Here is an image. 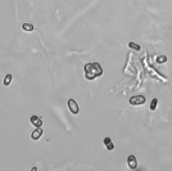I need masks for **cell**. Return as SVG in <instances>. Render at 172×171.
Here are the masks:
<instances>
[{
    "mask_svg": "<svg viewBox=\"0 0 172 171\" xmlns=\"http://www.w3.org/2000/svg\"><path fill=\"white\" fill-rule=\"evenodd\" d=\"M84 71H85V77L87 80H94V79L103 75V68L98 62H93V63L85 64Z\"/></svg>",
    "mask_w": 172,
    "mask_h": 171,
    "instance_id": "1",
    "label": "cell"
},
{
    "mask_svg": "<svg viewBox=\"0 0 172 171\" xmlns=\"http://www.w3.org/2000/svg\"><path fill=\"white\" fill-rule=\"evenodd\" d=\"M145 101H147V99H145L144 95H134L128 99L131 105H143L145 103Z\"/></svg>",
    "mask_w": 172,
    "mask_h": 171,
    "instance_id": "2",
    "label": "cell"
},
{
    "mask_svg": "<svg viewBox=\"0 0 172 171\" xmlns=\"http://www.w3.org/2000/svg\"><path fill=\"white\" fill-rule=\"evenodd\" d=\"M68 109L71 111V113H73V115H77V113L80 112V108H78V104L76 103V101L74 99H68Z\"/></svg>",
    "mask_w": 172,
    "mask_h": 171,
    "instance_id": "3",
    "label": "cell"
},
{
    "mask_svg": "<svg viewBox=\"0 0 172 171\" xmlns=\"http://www.w3.org/2000/svg\"><path fill=\"white\" fill-rule=\"evenodd\" d=\"M127 166L130 167L131 170L137 169V159L135 156H128L127 157Z\"/></svg>",
    "mask_w": 172,
    "mask_h": 171,
    "instance_id": "4",
    "label": "cell"
},
{
    "mask_svg": "<svg viewBox=\"0 0 172 171\" xmlns=\"http://www.w3.org/2000/svg\"><path fill=\"white\" fill-rule=\"evenodd\" d=\"M41 135H42L41 127H35V130L31 133V139H32V140H39V139L41 138Z\"/></svg>",
    "mask_w": 172,
    "mask_h": 171,
    "instance_id": "5",
    "label": "cell"
},
{
    "mask_svg": "<svg viewBox=\"0 0 172 171\" xmlns=\"http://www.w3.org/2000/svg\"><path fill=\"white\" fill-rule=\"evenodd\" d=\"M30 121L35 127H41L42 126V120H41V117H39V116H31Z\"/></svg>",
    "mask_w": 172,
    "mask_h": 171,
    "instance_id": "6",
    "label": "cell"
},
{
    "mask_svg": "<svg viewBox=\"0 0 172 171\" xmlns=\"http://www.w3.org/2000/svg\"><path fill=\"white\" fill-rule=\"evenodd\" d=\"M104 145L107 147L108 150H113L114 149V144L112 143L111 138H104Z\"/></svg>",
    "mask_w": 172,
    "mask_h": 171,
    "instance_id": "7",
    "label": "cell"
},
{
    "mask_svg": "<svg viewBox=\"0 0 172 171\" xmlns=\"http://www.w3.org/2000/svg\"><path fill=\"white\" fill-rule=\"evenodd\" d=\"M22 30L27 31V32H31V31L35 30V27H33L32 23H23V25H22Z\"/></svg>",
    "mask_w": 172,
    "mask_h": 171,
    "instance_id": "8",
    "label": "cell"
},
{
    "mask_svg": "<svg viewBox=\"0 0 172 171\" xmlns=\"http://www.w3.org/2000/svg\"><path fill=\"white\" fill-rule=\"evenodd\" d=\"M10 82H12V75L8 73V75L4 77V80H3V84H4L5 86H8V85H10Z\"/></svg>",
    "mask_w": 172,
    "mask_h": 171,
    "instance_id": "9",
    "label": "cell"
},
{
    "mask_svg": "<svg viewBox=\"0 0 172 171\" xmlns=\"http://www.w3.org/2000/svg\"><path fill=\"white\" fill-rule=\"evenodd\" d=\"M157 105H158V99L153 98V99H152V103H150V111H156Z\"/></svg>",
    "mask_w": 172,
    "mask_h": 171,
    "instance_id": "10",
    "label": "cell"
},
{
    "mask_svg": "<svg viewBox=\"0 0 172 171\" xmlns=\"http://www.w3.org/2000/svg\"><path fill=\"white\" fill-rule=\"evenodd\" d=\"M128 47H130L131 49H134V50H137V52L141 49V47H140L139 44H135V42H128Z\"/></svg>",
    "mask_w": 172,
    "mask_h": 171,
    "instance_id": "11",
    "label": "cell"
},
{
    "mask_svg": "<svg viewBox=\"0 0 172 171\" xmlns=\"http://www.w3.org/2000/svg\"><path fill=\"white\" fill-rule=\"evenodd\" d=\"M157 62H158V63H166V62H167V57H166V55H160V57L157 58Z\"/></svg>",
    "mask_w": 172,
    "mask_h": 171,
    "instance_id": "12",
    "label": "cell"
}]
</instances>
